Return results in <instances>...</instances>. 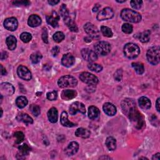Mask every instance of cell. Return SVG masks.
Returning <instances> with one entry per match:
<instances>
[{
    "instance_id": "cell-1",
    "label": "cell",
    "mask_w": 160,
    "mask_h": 160,
    "mask_svg": "<svg viewBox=\"0 0 160 160\" xmlns=\"http://www.w3.org/2000/svg\"><path fill=\"white\" fill-rule=\"evenodd\" d=\"M121 108L123 113L128 117L137 129H141L144 124L143 117L138 111L133 99L126 98L121 101Z\"/></svg>"
},
{
    "instance_id": "cell-2",
    "label": "cell",
    "mask_w": 160,
    "mask_h": 160,
    "mask_svg": "<svg viewBox=\"0 0 160 160\" xmlns=\"http://www.w3.org/2000/svg\"><path fill=\"white\" fill-rule=\"evenodd\" d=\"M121 17L125 21L134 23L140 22L142 18L141 15L139 12L128 8L121 11Z\"/></svg>"
},
{
    "instance_id": "cell-3",
    "label": "cell",
    "mask_w": 160,
    "mask_h": 160,
    "mask_svg": "<svg viewBox=\"0 0 160 160\" xmlns=\"http://www.w3.org/2000/svg\"><path fill=\"white\" fill-rule=\"evenodd\" d=\"M139 53V48L134 43H127L124 47V54L128 59H134L138 56Z\"/></svg>"
},
{
    "instance_id": "cell-4",
    "label": "cell",
    "mask_w": 160,
    "mask_h": 160,
    "mask_svg": "<svg viewBox=\"0 0 160 160\" xmlns=\"http://www.w3.org/2000/svg\"><path fill=\"white\" fill-rule=\"evenodd\" d=\"M159 47L155 46L149 49L146 53V57L148 62L152 65H157L159 62Z\"/></svg>"
},
{
    "instance_id": "cell-5",
    "label": "cell",
    "mask_w": 160,
    "mask_h": 160,
    "mask_svg": "<svg viewBox=\"0 0 160 160\" xmlns=\"http://www.w3.org/2000/svg\"><path fill=\"white\" fill-rule=\"evenodd\" d=\"M58 86L61 88H73L78 84L77 79L72 76L65 75L61 77L58 81Z\"/></svg>"
},
{
    "instance_id": "cell-6",
    "label": "cell",
    "mask_w": 160,
    "mask_h": 160,
    "mask_svg": "<svg viewBox=\"0 0 160 160\" xmlns=\"http://www.w3.org/2000/svg\"><path fill=\"white\" fill-rule=\"evenodd\" d=\"M94 48L96 54L106 56L110 52L111 47L110 44L106 41H99L94 44Z\"/></svg>"
},
{
    "instance_id": "cell-7",
    "label": "cell",
    "mask_w": 160,
    "mask_h": 160,
    "mask_svg": "<svg viewBox=\"0 0 160 160\" xmlns=\"http://www.w3.org/2000/svg\"><path fill=\"white\" fill-rule=\"evenodd\" d=\"M79 78L81 81L88 85L95 86L99 82V79L95 75L88 72H82L79 75Z\"/></svg>"
},
{
    "instance_id": "cell-8",
    "label": "cell",
    "mask_w": 160,
    "mask_h": 160,
    "mask_svg": "<svg viewBox=\"0 0 160 160\" xmlns=\"http://www.w3.org/2000/svg\"><path fill=\"white\" fill-rule=\"evenodd\" d=\"M84 29L91 38L95 39H99L100 38V33L98 29L92 23L88 22L85 24Z\"/></svg>"
},
{
    "instance_id": "cell-9",
    "label": "cell",
    "mask_w": 160,
    "mask_h": 160,
    "mask_svg": "<svg viewBox=\"0 0 160 160\" xmlns=\"http://www.w3.org/2000/svg\"><path fill=\"white\" fill-rule=\"evenodd\" d=\"M114 16V11L112 8L107 7L102 9L97 15L98 21H104L111 19Z\"/></svg>"
},
{
    "instance_id": "cell-10",
    "label": "cell",
    "mask_w": 160,
    "mask_h": 160,
    "mask_svg": "<svg viewBox=\"0 0 160 160\" xmlns=\"http://www.w3.org/2000/svg\"><path fill=\"white\" fill-rule=\"evenodd\" d=\"M83 59L90 62H92L98 59V55L96 52L88 49L84 48L81 51Z\"/></svg>"
},
{
    "instance_id": "cell-11",
    "label": "cell",
    "mask_w": 160,
    "mask_h": 160,
    "mask_svg": "<svg viewBox=\"0 0 160 160\" xmlns=\"http://www.w3.org/2000/svg\"><path fill=\"white\" fill-rule=\"evenodd\" d=\"M81 112L82 114H85L86 108L84 104L80 102H74L69 107V113L71 115H75L77 112Z\"/></svg>"
},
{
    "instance_id": "cell-12",
    "label": "cell",
    "mask_w": 160,
    "mask_h": 160,
    "mask_svg": "<svg viewBox=\"0 0 160 160\" xmlns=\"http://www.w3.org/2000/svg\"><path fill=\"white\" fill-rule=\"evenodd\" d=\"M17 73L18 76L23 80L29 81L31 79V77H32L30 71L26 66H24L22 65L19 66L18 68Z\"/></svg>"
},
{
    "instance_id": "cell-13",
    "label": "cell",
    "mask_w": 160,
    "mask_h": 160,
    "mask_svg": "<svg viewBox=\"0 0 160 160\" xmlns=\"http://www.w3.org/2000/svg\"><path fill=\"white\" fill-rule=\"evenodd\" d=\"M0 91L2 96H11L14 93V88L10 83L2 82L0 86Z\"/></svg>"
},
{
    "instance_id": "cell-14",
    "label": "cell",
    "mask_w": 160,
    "mask_h": 160,
    "mask_svg": "<svg viewBox=\"0 0 160 160\" xmlns=\"http://www.w3.org/2000/svg\"><path fill=\"white\" fill-rule=\"evenodd\" d=\"M18 22L15 18H9L4 20V28L11 31H15L18 28Z\"/></svg>"
},
{
    "instance_id": "cell-15",
    "label": "cell",
    "mask_w": 160,
    "mask_h": 160,
    "mask_svg": "<svg viewBox=\"0 0 160 160\" xmlns=\"http://www.w3.org/2000/svg\"><path fill=\"white\" fill-rule=\"evenodd\" d=\"M59 16L56 11H52L51 14L46 16V21L53 28L58 27Z\"/></svg>"
},
{
    "instance_id": "cell-16",
    "label": "cell",
    "mask_w": 160,
    "mask_h": 160,
    "mask_svg": "<svg viewBox=\"0 0 160 160\" xmlns=\"http://www.w3.org/2000/svg\"><path fill=\"white\" fill-rule=\"evenodd\" d=\"M75 62L74 57L71 54V53H67L63 55L62 59H61V63L65 67H71L72 66Z\"/></svg>"
},
{
    "instance_id": "cell-17",
    "label": "cell",
    "mask_w": 160,
    "mask_h": 160,
    "mask_svg": "<svg viewBox=\"0 0 160 160\" xmlns=\"http://www.w3.org/2000/svg\"><path fill=\"white\" fill-rule=\"evenodd\" d=\"M79 149V144L77 142H71L64 150L65 153L68 156H72L75 154Z\"/></svg>"
},
{
    "instance_id": "cell-18",
    "label": "cell",
    "mask_w": 160,
    "mask_h": 160,
    "mask_svg": "<svg viewBox=\"0 0 160 160\" xmlns=\"http://www.w3.org/2000/svg\"><path fill=\"white\" fill-rule=\"evenodd\" d=\"M104 112L108 116H112L116 113V108L110 102H106L102 106Z\"/></svg>"
},
{
    "instance_id": "cell-19",
    "label": "cell",
    "mask_w": 160,
    "mask_h": 160,
    "mask_svg": "<svg viewBox=\"0 0 160 160\" xmlns=\"http://www.w3.org/2000/svg\"><path fill=\"white\" fill-rule=\"evenodd\" d=\"M77 96V92L72 89L63 90L61 92V98L62 99L68 101L74 99Z\"/></svg>"
},
{
    "instance_id": "cell-20",
    "label": "cell",
    "mask_w": 160,
    "mask_h": 160,
    "mask_svg": "<svg viewBox=\"0 0 160 160\" xmlns=\"http://www.w3.org/2000/svg\"><path fill=\"white\" fill-rule=\"evenodd\" d=\"M41 23V19L36 14L31 15L28 20V24L29 26L35 28L39 26Z\"/></svg>"
},
{
    "instance_id": "cell-21",
    "label": "cell",
    "mask_w": 160,
    "mask_h": 160,
    "mask_svg": "<svg viewBox=\"0 0 160 160\" xmlns=\"http://www.w3.org/2000/svg\"><path fill=\"white\" fill-rule=\"evenodd\" d=\"M16 119L18 121L22 122L26 124H30L33 123V119H32V118H31L26 113H24V112L19 113L16 116Z\"/></svg>"
},
{
    "instance_id": "cell-22",
    "label": "cell",
    "mask_w": 160,
    "mask_h": 160,
    "mask_svg": "<svg viewBox=\"0 0 160 160\" xmlns=\"http://www.w3.org/2000/svg\"><path fill=\"white\" fill-rule=\"evenodd\" d=\"M60 121L61 124L63 126L65 127H69V128H71V127H74L76 126V124L69 121L68 120V114L66 111H63L61 114V117H60Z\"/></svg>"
},
{
    "instance_id": "cell-23",
    "label": "cell",
    "mask_w": 160,
    "mask_h": 160,
    "mask_svg": "<svg viewBox=\"0 0 160 160\" xmlns=\"http://www.w3.org/2000/svg\"><path fill=\"white\" fill-rule=\"evenodd\" d=\"M100 111L99 109L94 106H91L88 108V117L92 120H95L99 117Z\"/></svg>"
},
{
    "instance_id": "cell-24",
    "label": "cell",
    "mask_w": 160,
    "mask_h": 160,
    "mask_svg": "<svg viewBox=\"0 0 160 160\" xmlns=\"http://www.w3.org/2000/svg\"><path fill=\"white\" fill-rule=\"evenodd\" d=\"M48 117L49 121L52 123H55L58 121V112L56 108H51L48 112Z\"/></svg>"
},
{
    "instance_id": "cell-25",
    "label": "cell",
    "mask_w": 160,
    "mask_h": 160,
    "mask_svg": "<svg viewBox=\"0 0 160 160\" xmlns=\"http://www.w3.org/2000/svg\"><path fill=\"white\" fill-rule=\"evenodd\" d=\"M75 135L77 137H80L82 138H88L91 135V132L86 128H80L76 129L75 131Z\"/></svg>"
},
{
    "instance_id": "cell-26",
    "label": "cell",
    "mask_w": 160,
    "mask_h": 160,
    "mask_svg": "<svg viewBox=\"0 0 160 160\" xmlns=\"http://www.w3.org/2000/svg\"><path fill=\"white\" fill-rule=\"evenodd\" d=\"M138 103L139 106L143 109H148L151 108V106L150 100L145 96L141 97L138 100Z\"/></svg>"
},
{
    "instance_id": "cell-27",
    "label": "cell",
    "mask_w": 160,
    "mask_h": 160,
    "mask_svg": "<svg viewBox=\"0 0 160 160\" xmlns=\"http://www.w3.org/2000/svg\"><path fill=\"white\" fill-rule=\"evenodd\" d=\"M6 45L9 50H14L16 48L17 40L16 38L13 36H9L6 39Z\"/></svg>"
},
{
    "instance_id": "cell-28",
    "label": "cell",
    "mask_w": 160,
    "mask_h": 160,
    "mask_svg": "<svg viewBox=\"0 0 160 160\" xmlns=\"http://www.w3.org/2000/svg\"><path fill=\"white\" fill-rule=\"evenodd\" d=\"M64 23L66 24V26L69 28V29L73 32H77L78 31V28L76 24V23L74 22V21H73V19H72V18L69 16H68V18L64 19Z\"/></svg>"
},
{
    "instance_id": "cell-29",
    "label": "cell",
    "mask_w": 160,
    "mask_h": 160,
    "mask_svg": "<svg viewBox=\"0 0 160 160\" xmlns=\"http://www.w3.org/2000/svg\"><path fill=\"white\" fill-rule=\"evenodd\" d=\"M106 145L109 150L114 151L116 148V141L113 137L109 136L106 140Z\"/></svg>"
},
{
    "instance_id": "cell-30",
    "label": "cell",
    "mask_w": 160,
    "mask_h": 160,
    "mask_svg": "<svg viewBox=\"0 0 160 160\" xmlns=\"http://www.w3.org/2000/svg\"><path fill=\"white\" fill-rule=\"evenodd\" d=\"M28 103V101L25 96H19L16 99V104L19 108H24Z\"/></svg>"
},
{
    "instance_id": "cell-31",
    "label": "cell",
    "mask_w": 160,
    "mask_h": 160,
    "mask_svg": "<svg viewBox=\"0 0 160 160\" xmlns=\"http://www.w3.org/2000/svg\"><path fill=\"white\" fill-rule=\"evenodd\" d=\"M151 32L149 30H146L141 32L139 35V40L142 42H148L150 39Z\"/></svg>"
},
{
    "instance_id": "cell-32",
    "label": "cell",
    "mask_w": 160,
    "mask_h": 160,
    "mask_svg": "<svg viewBox=\"0 0 160 160\" xmlns=\"http://www.w3.org/2000/svg\"><path fill=\"white\" fill-rule=\"evenodd\" d=\"M132 66L136 72L138 74H142L144 72V65L141 62H132Z\"/></svg>"
},
{
    "instance_id": "cell-33",
    "label": "cell",
    "mask_w": 160,
    "mask_h": 160,
    "mask_svg": "<svg viewBox=\"0 0 160 160\" xmlns=\"http://www.w3.org/2000/svg\"><path fill=\"white\" fill-rule=\"evenodd\" d=\"M41 59H42V55L39 52H34L30 56V60L32 62V63L34 64L39 62Z\"/></svg>"
},
{
    "instance_id": "cell-34",
    "label": "cell",
    "mask_w": 160,
    "mask_h": 160,
    "mask_svg": "<svg viewBox=\"0 0 160 160\" xmlns=\"http://www.w3.org/2000/svg\"><path fill=\"white\" fill-rule=\"evenodd\" d=\"M88 68L92 71H94V72H99L100 71H102V67L101 65L99 64H97V63H93V62H90L88 64Z\"/></svg>"
},
{
    "instance_id": "cell-35",
    "label": "cell",
    "mask_w": 160,
    "mask_h": 160,
    "mask_svg": "<svg viewBox=\"0 0 160 160\" xmlns=\"http://www.w3.org/2000/svg\"><path fill=\"white\" fill-rule=\"evenodd\" d=\"M19 150L21 156H25L29 154L30 151V148L26 144H23L19 146Z\"/></svg>"
},
{
    "instance_id": "cell-36",
    "label": "cell",
    "mask_w": 160,
    "mask_h": 160,
    "mask_svg": "<svg viewBox=\"0 0 160 160\" xmlns=\"http://www.w3.org/2000/svg\"><path fill=\"white\" fill-rule=\"evenodd\" d=\"M59 11H60V15L64 18H66L68 16H69V12L68 11V9L66 6V4H62L59 8Z\"/></svg>"
},
{
    "instance_id": "cell-37",
    "label": "cell",
    "mask_w": 160,
    "mask_h": 160,
    "mask_svg": "<svg viewBox=\"0 0 160 160\" xmlns=\"http://www.w3.org/2000/svg\"><path fill=\"white\" fill-rule=\"evenodd\" d=\"M101 31L104 36L108 37V38H111L113 35V33H112L111 29L107 27V26H101Z\"/></svg>"
},
{
    "instance_id": "cell-38",
    "label": "cell",
    "mask_w": 160,
    "mask_h": 160,
    "mask_svg": "<svg viewBox=\"0 0 160 160\" xmlns=\"http://www.w3.org/2000/svg\"><path fill=\"white\" fill-rule=\"evenodd\" d=\"M14 136L15 138L16 143H17V144L21 143L24 139V135L23 132L21 131H16L14 134Z\"/></svg>"
},
{
    "instance_id": "cell-39",
    "label": "cell",
    "mask_w": 160,
    "mask_h": 160,
    "mask_svg": "<svg viewBox=\"0 0 160 160\" xmlns=\"http://www.w3.org/2000/svg\"><path fill=\"white\" fill-rule=\"evenodd\" d=\"M64 39V34L61 31L55 32L53 35V39L56 42H60Z\"/></svg>"
},
{
    "instance_id": "cell-40",
    "label": "cell",
    "mask_w": 160,
    "mask_h": 160,
    "mask_svg": "<svg viewBox=\"0 0 160 160\" xmlns=\"http://www.w3.org/2000/svg\"><path fill=\"white\" fill-rule=\"evenodd\" d=\"M20 39L21 40L24 42H28L32 39V36L30 33L24 32L21 34L20 35Z\"/></svg>"
},
{
    "instance_id": "cell-41",
    "label": "cell",
    "mask_w": 160,
    "mask_h": 160,
    "mask_svg": "<svg viewBox=\"0 0 160 160\" xmlns=\"http://www.w3.org/2000/svg\"><path fill=\"white\" fill-rule=\"evenodd\" d=\"M122 31L126 34H130L132 32V26L129 23H124L122 26Z\"/></svg>"
},
{
    "instance_id": "cell-42",
    "label": "cell",
    "mask_w": 160,
    "mask_h": 160,
    "mask_svg": "<svg viewBox=\"0 0 160 160\" xmlns=\"http://www.w3.org/2000/svg\"><path fill=\"white\" fill-rule=\"evenodd\" d=\"M32 114L35 116H38V115H39L40 112H41V110H40V108L36 104H31L29 108Z\"/></svg>"
},
{
    "instance_id": "cell-43",
    "label": "cell",
    "mask_w": 160,
    "mask_h": 160,
    "mask_svg": "<svg viewBox=\"0 0 160 160\" xmlns=\"http://www.w3.org/2000/svg\"><path fill=\"white\" fill-rule=\"evenodd\" d=\"M130 4L132 8L135 9H139L141 8V6L142 4V1L140 0H132L130 1Z\"/></svg>"
},
{
    "instance_id": "cell-44",
    "label": "cell",
    "mask_w": 160,
    "mask_h": 160,
    "mask_svg": "<svg viewBox=\"0 0 160 160\" xmlns=\"http://www.w3.org/2000/svg\"><path fill=\"white\" fill-rule=\"evenodd\" d=\"M47 98L50 101L56 100L58 98V93L56 91H52L47 93Z\"/></svg>"
},
{
    "instance_id": "cell-45",
    "label": "cell",
    "mask_w": 160,
    "mask_h": 160,
    "mask_svg": "<svg viewBox=\"0 0 160 160\" xmlns=\"http://www.w3.org/2000/svg\"><path fill=\"white\" fill-rule=\"evenodd\" d=\"M114 79L118 81H120L122 79V71L121 69H118L115 73H114Z\"/></svg>"
},
{
    "instance_id": "cell-46",
    "label": "cell",
    "mask_w": 160,
    "mask_h": 160,
    "mask_svg": "<svg viewBox=\"0 0 160 160\" xmlns=\"http://www.w3.org/2000/svg\"><path fill=\"white\" fill-rule=\"evenodd\" d=\"M13 4L17 6H28L30 4V2L28 1H16L12 2Z\"/></svg>"
},
{
    "instance_id": "cell-47",
    "label": "cell",
    "mask_w": 160,
    "mask_h": 160,
    "mask_svg": "<svg viewBox=\"0 0 160 160\" xmlns=\"http://www.w3.org/2000/svg\"><path fill=\"white\" fill-rule=\"evenodd\" d=\"M42 39L43 41L45 43L48 42V31H47V29L46 28L43 29L42 33Z\"/></svg>"
},
{
    "instance_id": "cell-48",
    "label": "cell",
    "mask_w": 160,
    "mask_h": 160,
    "mask_svg": "<svg viewBox=\"0 0 160 160\" xmlns=\"http://www.w3.org/2000/svg\"><path fill=\"white\" fill-rule=\"evenodd\" d=\"M59 52V48L58 46L54 47L51 50V53L54 56H56L58 55V54Z\"/></svg>"
},
{
    "instance_id": "cell-49",
    "label": "cell",
    "mask_w": 160,
    "mask_h": 160,
    "mask_svg": "<svg viewBox=\"0 0 160 160\" xmlns=\"http://www.w3.org/2000/svg\"><path fill=\"white\" fill-rule=\"evenodd\" d=\"M8 57V52L6 51H3L1 52V60H4L6 59Z\"/></svg>"
},
{
    "instance_id": "cell-50",
    "label": "cell",
    "mask_w": 160,
    "mask_h": 160,
    "mask_svg": "<svg viewBox=\"0 0 160 160\" xmlns=\"http://www.w3.org/2000/svg\"><path fill=\"white\" fill-rule=\"evenodd\" d=\"M59 2V1H58V0H50V1H48V3L49 4H51V6L56 5V4H57Z\"/></svg>"
},
{
    "instance_id": "cell-51",
    "label": "cell",
    "mask_w": 160,
    "mask_h": 160,
    "mask_svg": "<svg viewBox=\"0 0 160 160\" xmlns=\"http://www.w3.org/2000/svg\"><path fill=\"white\" fill-rule=\"evenodd\" d=\"M159 100H160V98H158L157 100H156V110L158 111V112H159L160 111V109H159Z\"/></svg>"
},
{
    "instance_id": "cell-52",
    "label": "cell",
    "mask_w": 160,
    "mask_h": 160,
    "mask_svg": "<svg viewBox=\"0 0 160 160\" xmlns=\"http://www.w3.org/2000/svg\"><path fill=\"white\" fill-rule=\"evenodd\" d=\"M1 75L2 76H4V75H6L7 74V72H6V69L2 66V65H1Z\"/></svg>"
},
{
    "instance_id": "cell-53",
    "label": "cell",
    "mask_w": 160,
    "mask_h": 160,
    "mask_svg": "<svg viewBox=\"0 0 160 160\" xmlns=\"http://www.w3.org/2000/svg\"><path fill=\"white\" fill-rule=\"evenodd\" d=\"M100 7H101L100 4H95V6H94V8H93V9H92V11H93V12H96V11H98L99 10V9L100 8Z\"/></svg>"
},
{
    "instance_id": "cell-54",
    "label": "cell",
    "mask_w": 160,
    "mask_h": 160,
    "mask_svg": "<svg viewBox=\"0 0 160 160\" xmlns=\"http://www.w3.org/2000/svg\"><path fill=\"white\" fill-rule=\"evenodd\" d=\"M160 154L158 152V153H157V154H154V155H153V156H152V159H153V160H154V159H156V160H159L160 159Z\"/></svg>"
},
{
    "instance_id": "cell-55",
    "label": "cell",
    "mask_w": 160,
    "mask_h": 160,
    "mask_svg": "<svg viewBox=\"0 0 160 160\" xmlns=\"http://www.w3.org/2000/svg\"><path fill=\"white\" fill-rule=\"evenodd\" d=\"M118 2H124L125 1H126V0H124V1H118V0H117L116 1Z\"/></svg>"
},
{
    "instance_id": "cell-56",
    "label": "cell",
    "mask_w": 160,
    "mask_h": 160,
    "mask_svg": "<svg viewBox=\"0 0 160 160\" xmlns=\"http://www.w3.org/2000/svg\"><path fill=\"white\" fill-rule=\"evenodd\" d=\"M101 159V158H105V159H106V158H108V159H111V158H109V157H102V158H100Z\"/></svg>"
},
{
    "instance_id": "cell-57",
    "label": "cell",
    "mask_w": 160,
    "mask_h": 160,
    "mask_svg": "<svg viewBox=\"0 0 160 160\" xmlns=\"http://www.w3.org/2000/svg\"><path fill=\"white\" fill-rule=\"evenodd\" d=\"M140 159H147L146 158H144V157H141V158H140Z\"/></svg>"
}]
</instances>
